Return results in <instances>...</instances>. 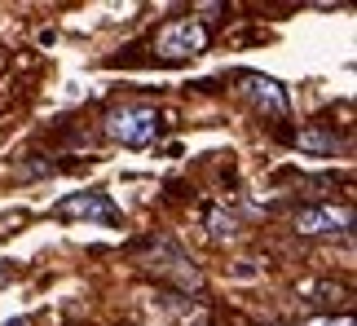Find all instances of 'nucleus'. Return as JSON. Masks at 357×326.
I'll return each mask as SVG.
<instances>
[{
  "label": "nucleus",
  "mask_w": 357,
  "mask_h": 326,
  "mask_svg": "<svg viewBox=\"0 0 357 326\" xmlns=\"http://www.w3.org/2000/svg\"><path fill=\"white\" fill-rule=\"evenodd\" d=\"M66 216H93V221H115V208L106 203L102 194H89V199H66L62 203Z\"/></svg>",
  "instance_id": "5"
},
{
  "label": "nucleus",
  "mask_w": 357,
  "mask_h": 326,
  "mask_svg": "<svg viewBox=\"0 0 357 326\" xmlns=\"http://www.w3.org/2000/svg\"><path fill=\"white\" fill-rule=\"evenodd\" d=\"M243 93L260 106V111H269V115H287V93H282L278 79H269V75H243Z\"/></svg>",
  "instance_id": "4"
},
{
  "label": "nucleus",
  "mask_w": 357,
  "mask_h": 326,
  "mask_svg": "<svg viewBox=\"0 0 357 326\" xmlns=\"http://www.w3.org/2000/svg\"><path fill=\"white\" fill-rule=\"evenodd\" d=\"M208 225H212V238H225V234H234V216H221V212H212V216H208Z\"/></svg>",
  "instance_id": "7"
},
{
  "label": "nucleus",
  "mask_w": 357,
  "mask_h": 326,
  "mask_svg": "<svg viewBox=\"0 0 357 326\" xmlns=\"http://www.w3.org/2000/svg\"><path fill=\"white\" fill-rule=\"evenodd\" d=\"M159 124L163 115L146 102H128V106H115L106 115V137H115L119 146H150L159 137Z\"/></svg>",
  "instance_id": "1"
},
{
  "label": "nucleus",
  "mask_w": 357,
  "mask_h": 326,
  "mask_svg": "<svg viewBox=\"0 0 357 326\" xmlns=\"http://www.w3.org/2000/svg\"><path fill=\"white\" fill-rule=\"evenodd\" d=\"M349 225H353V212L349 208H335V203L296 212V229H300V234H344Z\"/></svg>",
  "instance_id": "3"
},
{
  "label": "nucleus",
  "mask_w": 357,
  "mask_h": 326,
  "mask_svg": "<svg viewBox=\"0 0 357 326\" xmlns=\"http://www.w3.org/2000/svg\"><path fill=\"white\" fill-rule=\"evenodd\" d=\"M296 146H300V150H313V155H335L340 137H335V132H318V128H309V132H300V137H296Z\"/></svg>",
  "instance_id": "6"
},
{
  "label": "nucleus",
  "mask_w": 357,
  "mask_h": 326,
  "mask_svg": "<svg viewBox=\"0 0 357 326\" xmlns=\"http://www.w3.org/2000/svg\"><path fill=\"white\" fill-rule=\"evenodd\" d=\"M234 278H256V269H252V261H238V269H234Z\"/></svg>",
  "instance_id": "9"
},
{
  "label": "nucleus",
  "mask_w": 357,
  "mask_h": 326,
  "mask_svg": "<svg viewBox=\"0 0 357 326\" xmlns=\"http://www.w3.org/2000/svg\"><path fill=\"white\" fill-rule=\"evenodd\" d=\"M305 326H353V318H313Z\"/></svg>",
  "instance_id": "8"
},
{
  "label": "nucleus",
  "mask_w": 357,
  "mask_h": 326,
  "mask_svg": "<svg viewBox=\"0 0 357 326\" xmlns=\"http://www.w3.org/2000/svg\"><path fill=\"white\" fill-rule=\"evenodd\" d=\"M203 45H208V26L195 22V18H176L168 22L159 31V58H172V62H181V58H195V53H203Z\"/></svg>",
  "instance_id": "2"
}]
</instances>
